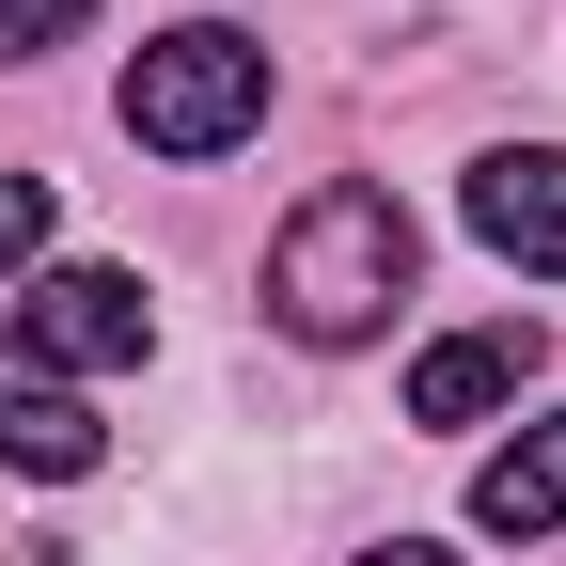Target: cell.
Wrapping results in <instances>:
<instances>
[{
    "label": "cell",
    "instance_id": "4",
    "mask_svg": "<svg viewBox=\"0 0 566 566\" xmlns=\"http://www.w3.org/2000/svg\"><path fill=\"white\" fill-rule=\"evenodd\" d=\"M472 237L504 252V268H535V283H566V142L472 158Z\"/></svg>",
    "mask_w": 566,
    "mask_h": 566
},
{
    "label": "cell",
    "instance_id": "3",
    "mask_svg": "<svg viewBox=\"0 0 566 566\" xmlns=\"http://www.w3.org/2000/svg\"><path fill=\"white\" fill-rule=\"evenodd\" d=\"M0 315H17V363H32V378H111V363L158 346V315H142L126 268H32Z\"/></svg>",
    "mask_w": 566,
    "mask_h": 566
},
{
    "label": "cell",
    "instance_id": "9",
    "mask_svg": "<svg viewBox=\"0 0 566 566\" xmlns=\"http://www.w3.org/2000/svg\"><path fill=\"white\" fill-rule=\"evenodd\" d=\"M95 0H0V63H32V48H63Z\"/></svg>",
    "mask_w": 566,
    "mask_h": 566
},
{
    "label": "cell",
    "instance_id": "6",
    "mask_svg": "<svg viewBox=\"0 0 566 566\" xmlns=\"http://www.w3.org/2000/svg\"><path fill=\"white\" fill-rule=\"evenodd\" d=\"M472 520L488 535H566V409H535L520 441L472 472Z\"/></svg>",
    "mask_w": 566,
    "mask_h": 566
},
{
    "label": "cell",
    "instance_id": "7",
    "mask_svg": "<svg viewBox=\"0 0 566 566\" xmlns=\"http://www.w3.org/2000/svg\"><path fill=\"white\" fill-rule=\"evenodd\" d=\"M95 457H111V424L80 394H17L0 378V472H95Z\"/></svg>",
    "mask_w": 566,
    "mask_h": 566
},
{
    "label": "cell",
    "instance_id": "5",
    "mask_svg": "<svg viewBox=\"0 0 566 566\" xmlns=\"http://www.w3.org/2000/svg\"><path fill=\"white\" fill-rule=\"evenodd\" d=\"M551 363V346H535V315H488V331H441V346H424V363H409V424H488V409H504L520 378Z\"/></svg>",
    "mask_w": 566,
    "mask_h": 566
},
{
    "label": "cell",
    "instance_id": "1",
    "mask_svg": "<svg viewBox=\"0 0 566 566\" xmlns=\"http://www.w3.org/2000/svg\"><path fill=\"white\" fill-rule=\"evenodd\" d=\"M394 300H409V205H394V189L331 174V189L283 205V237H268V315L300 331V346H363Z\"/></svg>",
    "mask_w": 566,
    "mask_h": 566
},
{
    "label": "cell",
    "instance_id": "2",
    "mask_svg": "<svg viewBox=\"0 0 566 566\" xmlns=\"http://www.w3.org/2000/svg\"><path fill=\"white\" fill-rule=\"evenodd\" d=\"M252 126H268V48L252 32L189 17L126 63V142H158V158H237Z\"/></svg>",
    "mask_w": 566,
    "mask_h": 566
},
{
    "label": "cell",
    "instance_id": "8",
    "mask_svg": "<svg viewBox=\"0 0 566 566\" xmlns=\"http://www.w3.org/2000/svg\"><path fill=\"white\" fill-rule=\"evenodd\" d=\"M48 252V174H0V283Z\"/></svg>",
    "mask_w": 566,
    "mask_h": 566
},
{
    "label": "cell",
    "instance_id": "10",
    "mask_svg": "<svg viewBox=\"0 0 566 566\" xmlns=\"http://www.w3.org/2000/svg\"><path fill=\"white\" fill-rule=\"evenodd\" d=\"M363 566H457V551H424V535H394V551H363Z\"/></svg>",
    "mask_w": 566,
    "mask_h": 566
}]
</instances>
